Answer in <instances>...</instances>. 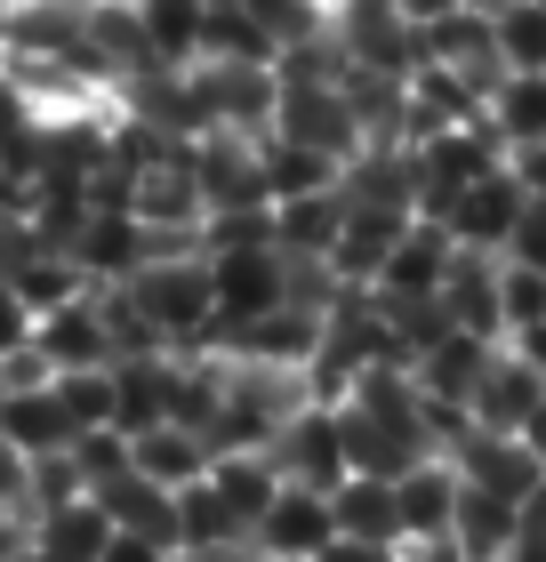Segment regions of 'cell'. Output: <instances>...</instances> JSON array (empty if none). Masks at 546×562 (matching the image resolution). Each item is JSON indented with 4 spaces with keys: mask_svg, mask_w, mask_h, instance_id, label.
Returning a JSON list of instances; mask_svg holds the SVG:
<instances>
[{
    "mask_svg": "<svg viewBox=\"0 0 546 562\" xmlns=\"http://www.w3.org/2000/svg\"><path fill=\"white\" fill-rule=\"evenodd\" d=\"M129 297V314L145 322L153 346L169 353H193V346H218V297H210V258L201 249H177V258H145L129 281H113Z\"/></svg>",
    "mask_w": 546,
    "mask_h": 562,
    "instance_id": "cell-1",
    "label": "cell"
},
{
    "mask_svg": "<svg viewBox=\"0 0 546 562\" xmlns=\"http://www.w3.org/2000/svg\"><path fill=\"white\" fill-rule=\"evenodd\" d=\"M186 105H193V137L201 130L266 137L274 105H281V72L266 57H193L186 65Z\"/></svg>",
    "mask_w": 546,
    "mask_h": 562,
    "instance_id": "cell-2",
    "label": "cell"
},
{
    "mask_svg": "<svg viewBox=\"0 0 546 562\" xmlns=\"http://www.w3.org/2000/svg\"><path fill=\"white\" fill-rule=\"evenodd\" d=\"M210 258V297H218V338L225 329H242L257 314H274V305L298 297V273H290V249L274 241H218L201 249Z\"/></svg>",
    "mask_w": 546,
    "mask_h": 562,
    "instance_id": "cell-3",
    "label": "cell"
},
{
    "mask_svg": "<svg viewBox=\"0 0 546 562\" xmlns=\"http://www.w3.org/2000/svg\"><path fill=\"white\" fill-rule=\"evenodd\" d=\"M523 177H514L506 161L499 169H482L475 186H458L450 201L434 210V225L450 234L458 249H490V258H506V241H514V225H523Z\"/></svg>",
    "mask_w": 546,
    "mask_h": 562,
    "instance_id": "cell-4",
    "label": "cell"
},
{
    "mask_svg": "<svg viewBox=\"0 0 546 562\" xmlns=\"http://www.w3.org/2000/svg\"><path fill=\"white\" fill-rule=\"evenodd\" d=\"M33 353L48 362V378L65 370H105L113 362V314H105V290H81L65 305H48V314H33Z\"/></svg>",
    "mask_w": 546,
    "mask_h": 562,
    "instance_id": "cell-5",
    "label": "cell"
},
{
    "mask_svg": "<svg viewBox=\"0 0 546 562\" xmlns=\"http://www.w3.org/2000/svg\"><path fill=\"white\" fill-rule=\"evenodd\" d=\"M442 458L458 467V482H475V491H490V498H514V506L546 482V467L531 458L523 434H490V426H475V418L450 434V450H442Z\"/></svg>",
    "mask_w": 546,
    "mask_h": 562,
    "instance_id": "cell-6",
    "label": "cell"
},
{
    "mask_svg": "<svg viewBox=\"0 0 546 562\" xmlns=\"http://www.w3.org/2000/svg\"><path fill=\"white\" fill-rule=\"evenodd\" d=\"M314 346H322V305H305V297H290V305H274V314H257V322L218 338V353H233V362H274V370H305Z\"/></svg>",
    "mask_w": 546,
    "mask_h": 562,
    "instance_id": "cell-7",
    "label": "cell"
},
{
    "mask_svg": "<svg viewBox=\"0 0 546 562\" xmlns=\"http://www.w3.org/2000/svg\"><path fill=\"white\" fill-rule=\"evenodd\" d=\"M337 539V515H330V491H305V482H281L274 506L249 522V547H266L281 562H314Z\"/></svg>",
    "mask_w": 546,
    "mask_h": 562,
    "instance_id": "cell-8",
    "label": "cell"
},
{
    "mask_svg": "<svg viewBox=\"0 0 546 562\" xmlns=\"http://www.w3.org/2000/svg\"><path fill=\"white\" fill-rule=\"evenodd\" d=\"M450 258H458V241L442 234L434 217H410L402 241L386 249V266L370 273V297H386V305H402V297H442V273H450Z\"/></svg>",
    "mask_w": 546,
    "mask_h": 562,
    "instance_id": "cell-9",
    "label": "cell"
},
{
    "mask_svg": "<svg viewBox=\"0 0 546 562\" xmlns=\"http://www.w3.org/2000/svg\"><path fill=\"white\" fill-rule=\"evenodd\" d=\"M490 353H499V338H475V329L450 322L434 346L410 353V378H419L426 402H442V411H466V402H475V386H482V370H490Z\"/></svg>",
    "mask_w": 546,
    "mask_h": 562,
    "instance_id": "cell-10",
    "label": "cell"
},
{
    "mask_svg": "<svg viewBox=\"0 0 546 562\" xmlns=\"http://www.w3.org/2000/svg\"><path fill=\"white\" fill-rule=\"evenodd\" d=\"M274 467H281V482H305V491H337V482H346V442H337L330 402H305V411L274 434Z\"/></svg>",
    "mask_w": 546,
    "mask_h": 562,
    "instance_id": "cell-11",
    "label": "cell"
},
{
    "mask_svg": "<svg viewBox=\"0 0 546 562\" xmlns=\"http://www.w3.org/2000/svg\"><path fill=\"white\" fill-rule=\"evenodd\" d=\"M538 411H546V378L514 346H499V353H490V370H482V386H475V402H466V418L490 426V434H523Z\"/></svg>",
    "mask_w": 546,
    "mask_h": 562,
    "instance_id": "cell-12",
    "label": "cell"
},
{
    "mask_svg": "<svg viewBox=\"0 0 546 562\" xmlns=\"http://www.w3.org/2000/svg\"><path fill=\"white\" fill-rule=\"evenodd\" d=\"M450 506H458V467L450 458H419L410 474H394V522L402 539H450Z\"/></svg>",
    "mask_w": 546,
    "mask_h": 562,
    "instance_id": "cell-13",
    "label": "cell"
},
{
    "mask_svg": "<svg viewBox=\"0 0 546 562\" xmlns=\"http://www.w3.org/2000/svg\"><path fill=\"white\" fill-rule=\"evenodd\" d=\"M442 314L475 338H499L506 346V322H499V258L490 249H458L450 273H442Z\"/></svg>",
    "mask_w": 546,
    "mask_h": 562,
    "instance_id": "cell-14",
    "label": "cell"
},
{
    "mask_svg": "<svg viewBox=\"0 0 546 562\" xmlns=\"http://www.w3.org/2000/svg\"><path fill=\"white\" fill-rule=\"evenodd\" d=\"M210 458H218V450L201 442L193 426H177V418L129 434V467H137L145 482H161V491H186V482H201V474H210Z\"/></svg>",
    "mask_w": 546,
    "mask_h": 562,
    "instance_id": "cell-15",
    "label": "cell"
},
{
    "mask_svg": "<svg viewBox=\"0 0 546 562\" xmlns=\"http://www.w3.org/2000/svg\"><path fill=\"white\" fill-rule=\"evenodd\" d=\"M169 346H153V353H121L113 362V426L121 434H145V426H161L169 418Z\"/></svg>",
    "mask_w": 546,
    "mask_h": 562,
    "instance_id": "cell-16",
    "label": "cell"
},
{
    "mask_svg": "<svg viewBox=\"0 0 546 562\" xmlns=\"http://www.w3.org/2000/svg\"><path fill=\"white\" fill-rule=\"evenodd\" d=\"M105 539H113V515H105L89 491L33 515V554H48V562H97V554H105Z\"/></svg>",
    "mask_w": 546,
    "mask_h": 562,
    "instance_id": "cell-17",
    "label": "cell"
},
{
    "mask_svg": "<svg viewBox=\"0 0 546 562\" xmlns=\"http://www.w3.org/2000/svg\"><path fill=\"white\" fill-rule=\"evenodd\" d=\"M337 225H346V186L281 193V201H274V249H290V258H330Z\"/></svg>",
    "mask_w": 546,
    "mask_h": 562,
    "instance_id": "cell-18",
    "label": "cell"
},
{
    "mask_svg": "<svg viewBox=\"0 0 546 562\" xmlns=\"http://www.w3.org/2000/svg\"><path fill=\"white\" fill-rule=\"evenodd\" d=\"M482 121L499 130L506 153H531L546 145V72H499L482 97Z\"/></svg>",
    "mask_w": 546,
    "mask_h": 562,
    "instance_id": "cell-19",
    "label": "cell"
},
{
    "mask_svg": "<svg viewBox=\"0 0 546 562\" xmlns=\"http://www.w3.org/2000/svg\"><path fill=\"white\" fill-rule=\"evenodd\" d=\"M210 491L225 498V515L242 522V539H249V522L274 506L281 491V467H274V450H218L210 458Z\"/></svg>",
    "mask_w": 546,
    "mask_h": 562,
    "instance_id": "cell-20",
    "label": "cell"
},
{
    "mask_svg": "<svg viewBox=\"0 0 546 562\" xmlns=\"http://www.w3.org/2000/svg\"><path fill=\"white\" fill-rule=\"evenodd\" d=\"M97 506L113 515V530H145V539H161V547H177V491H161V482H145L137 467L129 474H113L105 491H89Z\"/></svg>",
    "mask_w": 546,
    "mask_h": 562,
    "instance_id": "cell-21",
    "label": "cell"
},
{
    "mask_svg": "<svg viewBox=\"0 0 546 562\" xmlns=\"http://www.w3.org/2000/svg\"><path fill=\"white\" fill-rule=\"evenodd\" d=\"M450 547L466 562H506V547H514V498H490V491H475V482H458Z\"/></svg>",
    "mask_w": 546,
    "mask_h": 562,
    "instance_id": "cell-22",
    "label": "cell"
},
{
    "mask_svg": "<svg viewBox=\"0 0 546 562\" xmlns=\"http://www.w3.org/2000/svg\"><path fill=\"white\" fill-rule=\"evenodd\" d=\"M0 442H16V450H57V442H73V418H65V402H57V386H9L0 394Z\"/></svg>",
    "mask_w": 546,
    "mask_h": 562,
    "instance_id": "cell-23",
    "label": "cell"
},
{
    "mask_svg": "<svg viewBox=\"0 0 546 562\" xmlns=\"http://www.w3.org/2000/svg\"><path fill=\"white\" fill-rule=\"evenodd\" d=\"M330 515H337V530H354V539H394V547H402L394 482H386V474H346V482L330 491Z\"/></svg>",
    "mask_w": 546,
    "mask_h": 562,
    "instance_id": "cell-24",
    "label": "cell"
},
{
    "mask_svg": "<svg viewBox=\"0 0 546 562\" xmlns=\"http://www.w3.org/2000/svg\"><path fill=\"white\" fill-rule=\"evenodd\" d=\"M257 169H266V193L281 201V193H322V186H337V169L330 153H314V145H290V137H257Z\"/></svg>",
    "mask_w": 546,
    "mask_h": 562,
    "instance_id": "cell-25",
    "label": "cell"
},
{
    "mask_svg": "<svg viewBox=\"0 0 546 562\" xmlns=\"http://www.w3.org/2000/svg\"><path fill=\"white\" fill-rule=\"evenodd\" d=\"M9 290L24 297V314H48V305H65V297H81V290H97V281L81 273V266H73L65 258V249H33V258H24V266H9Z\"/></svg>",
    "mask_w": 546,
    "mask_h": 562,
    "instance_id": "cell-26",
    "label": "cell"
},
{
    "mask_svg": "<svg viewBox=\"0 0 546 562\" xmlns=\"http://www.w3.org/2000/svg\"><path fill=\"white\" fill-rule=\"evenodd\" d=\"M201 16H210V0H137V24H145V41H153L161 65L201 57Z\"/></svg>",
    "mask_w": 546,
    "mask_h": 562,
    "instance_id": "cell-27",
    "label": "cell"
},
{
    "mask_svg": "<svg viewBox=\"0 0 546 562\" xmlns=\"http://www.w3.org/2000/svg\"><path fill=\"white\" fill-rule=\"evenodd\" d=\"M177 547H201V554H225V547H242V522L225 515V498L210 491V474L177 491Z\"/></svg>",
    "mask_w": 546,
    "mask_h": 562,
    "instance_id": "cell-28",
    "label": "cell"
},
{
    "mask_svg": "<svg viewBox=\"0 0 546 562\" xmlns=\"http://www.w3.org/2000/svg\"><path fill=\"white\" fill-rule=\"evenodd\" d=\"M490 33H499L506 72H546V0H506V9L490 16Z\"/></svg>",
    "mask_w": 546,
    "mask_h": 562,
    "instance_id": "cell-29",
    "label": "cell"
},
{
    "mask_svg": "<svg viewBox=\"0 0 546 562\" xmlns=\"http://www.w3.org/2000/svg\"><path fill=\"white\" fill-rule=\"evenodd\" d=\"M242 9L257 16V33L274 41V57H281V48H305V41H322V33H330V0H242Z\"/></svg>",
    "mask_w": 546,
    "mask_h": 562,
    "instance_id": "cell-30",
    "label": "cell"
},
{
    "mask_svg": "<svg viewBox=\"0 0 546 562\" xmlns=\"http://www.w3.org/2000/svg\"><path fill=\"white\" fill-rule=\"evenodd\" d=\"M48 386H57V402H65L73 434L113 426V362H105V370H65V378H48Z\"/></svg>",
    "mask_w": 546,
    "mask_h": 562,
    "instance_id": "cell-31",
    "label": "cell"
},
{
    "mask_svg": "<svg viewBox=\"0 0 546 562\" xmlns=\"http://www.w3.org/2000/svg\"><path fill=\"white\" fill-rule=\"evenodd\" d=\"M499 322H506V338H514V329H531V322H546V273L538 266L499 258Z\"/></svg>",
    "mask_w": 546,
    "mask_h": 562,
    "instance_id": "cell-32",
    "label": "cell"
},
{
    "mask_svg": "<svg viewBox=\"0 0 546 562\" xmlns=\"http://www.w3.org/2000/svg\"><path fill=\"white\" fill-rule=\"evenodd\" d=\"M65 450H73V467H81L89 491H105L113 474H129V434L121 426H89V434H73Z\"/></svg>",
    "mask_w": 546,
    "mask_h": 562,
    "instance_id": "cell-33",
    "label": "cell"
},
{
    "mask_svg": "<svg viewBox=\"0 0 546 562\" xmlns=\"http://www.w3.org/2000/svg\"><path fill=\"white\" fill-rule=\"evenodd\" d=\"M89 482H81V467H73V450L57 442V450H33V482H24V506H65V498H81Z\"/></svg>",
    "mask_w": 546,
    "mask_h": 562,
    "instance_id": "cell-34",
    "label": "cell"
},
{
    "mask_svg": "<svg viewBox=\"0 0 546 562\" xmlns=\"http://www.w3.org/2000/svg\"><path fill=\"white\" fill-rule=\"evenodd\" d=\"M506 562H546V482L514 506V547H506Z\"/></svg>",
    "mask_w": 546,
    "mask_h": 562,
    "instance_id": "cell-35",
    "label": "cell"
},
{
    "mask_svg": "<svg viewBox=\"0 0 546 562\" xmlns=\"http://www.w3.org/2000/svg\"><path fill=\"white\" fill-rule=\"evenodd\" d=\"M506 258H523V266H538V273H546V201H523V225H514Z\"/></svg>",
    "mask_w": 546,
    "mask_h": 562,
    "instance_id": "cell-36",
    "label": "cell"
},
{
    "mask_svg": "<svg viewBox=\"0 0 546 562\" xmlns=\"http://www.w3.org/2000/svg\"><path fill=\"white\" fill-rule=\"evenodd\" d=\"M24 482H33V450L0 442V506H24ZM24 515H33V506H24Z\"/></svg>",
    "mask_w": 546,
    "mask_h": 562,
    "instance_id": "cell-37",
    "label": "cell"
},
{
    "mask_svg": "<svg viewBox=\"0 0 546 562\" xmlns=\"http://www.w3.org/2000/svg\"><path fill=\"white\" fill-rule=\"evenodd\" d=\"M177 547H161V539H145V530H113V539H105V554H97V562H169Z\"/></svg>",
    "mask_w": 546,
    "mask_h": 562,
    "instance_id": "cell-38",
    "label": "cell"
},
{
    "mask_svg": "<svg viewBox=\"0 0 546 562\" xmlns=\"http://www.w3.org/2000/svg\"><path fill=\"white\" fill-rule=\"evenodd\" d=\"M314 562H394V539H354V530H337Z\"/></svg>",
    "mask_w": 546,
    "mask_h": 562,
    "instance_id": "cell-39",
    "label": "cell"
},
{
    "mask_svg": "<svg viewBox=\"0 0 546 562\" xmlns=\"http://www.w3.org/2000/svg\"><path fill=\"white\" fill-rule=\"evenodd\" d=\"M24 338H33V314H24V297L9 290V273H0V353L24 346Z\"/></svg>",
    "mask_w": 546,
    "mask_h": 562,
    "instance_id": "cell-40",
    "label": "cell"
},
{
    "mask_svg": "<svg viewBox=\"0 0 546 562\" xmlns=\"http://www.w3.org/2000/svg\"><path fill=\"white\" fill-rule=\"evenodd\" d=\"M33 554V515L24 506H0V562H24Z\"/></svg>",
    "mask_w": 546,
    "mask_h": 562,
    "instance_id": "cell-41",
    "label": "cell"
},
{
    "mask_svg": "<svg viewBox=\"0 0 546 562\" xmlns=\"http://www.w3.org/2000/svg\"><path fill=\"white\" fill-rule=\"evenodd\" d=\"M394 562H466V554H458L450 539H402V547H394Z\"/></svg>",
    "mask_w": 546,
    "mask_h": 562,
    "instance_id": "cell-42",
    "label": "cell"
},
{
    "mask_svg": "<svg viewBox=\"0 0 546 562\" xmlns=\"http://www.w3.org/2000/svg\"><path fill=\"white\" fill-rule=\"evenodd\" d=\"M386 9H394L402 24H434L442 9H458V0H386Z\"/></svg>",
    "mask_w": 546,
    "mask_h": 562,
    "instance_id": "cell-43",
    "label": "cell"
},
{
    "mask_svg": "<svg viewBox=\"0 0 546 562\" xmlns=\"http://www.w3.org/2000/svg\"><path fill=\"white\" fill-rule=\"evenodd\" d=\"M523 442H531V458H538V467H546V411H538V418L523 426Z\"/></svg>",
    "mask_w": 546,
    "mask_h": 562,
    "instance_id": "cell-44",
    "label": "cell"
},
{
    "mask_svg": "<svg viewBox=\"0 0 546 562\" xmlns=\"http://www.w3.org/2000/svg\"><path fill=\"white\" fill-rule=\"evenodd\" d=\"M225 562H281V554H266V547H249V539H242V547H225Z\"/></svg>",
    "mask_w": 546,
    "mask_h": 562,
    "instance_id": "cell-45",
    "label": "cell"
},
{
    "mask_svg": "<svg viewBox=\"0 0 546 562\" xmlns=\"http://www.w3.org/2000/svg\"><path fill=\"white\" fill-rule=\"evenodd\" d=\"M169 562H225V554H201V547H177Z\"/></svg>",
    "mask_w": 546,
    "mask_h": 562,
    "instance_id": "cell-46",
    "label": "cell"
},
{
    "mask_svg": "<svg viewBox=\"0 0 546 562\" xmlns=\"http://www.w3.org/2000/svg\"><path fill=\"white\" fill-rule=\"evenodd\" d=\"M466 9H482V16H499V9H506V0H466Z\"/></svg>",
    "mask_w": 546,
    "mask_h": 562,
    "instance_id": "cell-47",
    "label": "cell"
}]
</instances>
